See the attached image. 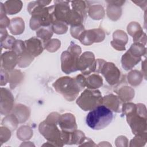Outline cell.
<instances>
[{
	"label": "cell",
	"instance_id": "1",
	"mask_svg": "<svg viewBox=\"0 0 147 147\" xmlns=\"http://www.w3.org/2000/svg\"><path fill=\"white\" fill-rule=\"evenodd\" d=\"M85 84L84 78L79 75L76 79L69 77L60 78L53 85L59 93L62 94L68 100L71 101L75 99Z\"/></svg>",
	"mask_w": 147,
	"mask_h": 147
},
{
	"label": "cell",
	"instance_id": "2",
	"mask_svg": "<svg viewBox=\"0 0 147 147\" xmlns=\"http://www.w3.org/2000/svg\"><path fill=\"white\" fill-rule=\"evenodd\" d=\"M113 115L108 107L100 105L92 109L86 117V123L94 130L102 129L112 121Z\"/></svg>",
	"mask_w": 147,
	"mask_h": 147
},
{
	"label": "cell",
	"instance_id": "3",
	"mask_svg": "<svg viewBox=\"0 0 147 147\" xmlns=\"http://www.w3.org/2000/svg\"><path fill=\"white\" fill-rule=\"evenodd\" d=\"M80 52V48L76 44L70 45L67 51L63 52L61 59V68L63 72L69 74L78 70V61Z\"/></svg>",
	"mask_w": 147,
	"mask_h": 147
},
{
	"label": "cell",
	"instance_id": "4",
	"mask_svg": "<svg viewBox=\"0 0 147 147\" xmlns=\"http://www.w3.org/2000/svg\"><path fill=\"white\" fill-rule=\"evenodd\" d=\"M77 104L84 111L91 110L103 103V98L98 90H86L78 99Z\"/></svg>",
	"mask_w": 147,
	"mask_h": 147
},
{
	"label": "cell",
	"instance_id": "5",
	"mask_svg": "<svg viewBox=\"0 0 147 147\" xmlns=\"http://www.w3.org/2000/svg\"><path fill=\"white\" fill-rule=\"evenodd\" d=\"M40 131L41 134L51 143L58 144L62 146L63 143L60 130L56 127V125L45 123L42 122L40 125Z\"/></svg>",
	"mask_w": 147,
	"mask_h": 147
},
{
	"label": "cell",
	"instance_id": "6",
	"mask_svg": "<svg viewBox=\"0 0 147 147\" xmlns=\"http://www.w3.org/2000/svg\"><path fill=\"white\" fill-rule=\"evenodd\" d=\"M78 70L80 69L85 75H88L96 69L94 56L91 52L84 53L78 61Z\"/></svg>",
	"mask_w": 147,
	"mask_h": 147
},
{
	"label": "cell",
	"instance_id": "7",
	"mask_svg": "<svg viewBox=\"0 0 147 147\" xmlns=\"http://www.w3.org/2000/svg\"><path fill=\"white\" fill-rule=\"evenodd\" d=\"M101 72L107 82L110 84L116 83L120 76V71H119L114 64L110 63H107L106 64H105Z\"/></svg>",
	"mask_w": 147,
	"mask_h": 147
},
{
	"label": "cell",
	"instance_id": "8",
	"mask_svg": "<svg viewBox=\"0 0 147 147\" xmlns=\"http://www.w3.org/2000/svg\"><path fill=\"white\" fill-rule=\"evenodd\" d=\"M59 125L63 131L66 132H72L76 129L74 116L70 114H63L59 118Z\"/></svg>",
	"mask_w": 147,
	"mask_h": 147
},
{
	"label": "cell",
	"instance_id": "9",
	"mask_svg": "<svg viewBox=\"0 0 147 147\" xmlns=\"http://www.w3.org/2000/svg\"><path fill=\"white\" fill-rule=\"evenodd\" d=\"M1 67L6 70L12 69L18 61L17 55L14 52H6L1 57Z\"/></svg>",
	"mask_w": 147,
	"mask_h": 147
},
{
	"label": "cell",
	"instance_id": "10",
	"mask_svg": "<svg viewBox=\"0 0 147 147\" xmlns=\"http://www.w3.org/2000/svg\"><path fill=\"white\" fill-rule=\"evenodd\" d=\"M26 48V52L31 56H38L42 52L43 48L42 47L40 41L35 38H32L28 40L25 41Z\"/></svg>",
	"mask_w": 147,
	"mask_h": 147
},
{
	"label": "cell",
	"instance_id": "11",
	"mask_svg": "<svg viewBox=\"0 0 147 147\" xmlns=\"http://www.w3.org/2000/svg\"><path fill=\"white\" fill-rule=\"evenodd\" d=\"M21 1H6L4 4V10L6 11V13L8 14H14V11L16 13H17L21 10L22 7V3L19 4Z\"/></svg>",
	"mask_w": 147,
	"mask_h": 147
},
{
	"label": "cell",
	"instance_id": "12",
	"mask_svg": "<svg viewBox=\"0 0 147 147\" xmlns=\"http://www.w3.org/2000/svg\"><path fill=\"white\" fill-rule=\"evenodd\" d=\"M86 83L88 88H98L102 85V79L99 75H92L88 78Z\"/></svg>",
	"mask_w": 147,
	"mask_h": 147
},
{
	"label": "cell",
	"instance_id": "13",
	"mask_svg": "<svg viewBox=\"0 0 147 147\" xmlns=\"http://www.w3.org/2000/svg\"><path fill=\"white\" fill-rule=\"evenodd\" d=\"M44 30L45 33H43L42 31L39 30L38 31H37V32H36V34L39 37L41 38L44 41H45L46 40L49 39L50 37H51V36H52V32L49 28L46 29L44 28Z\"/></svg>",
	"mask_w": 147,
	"mask_h": 147
}]
</instances>
